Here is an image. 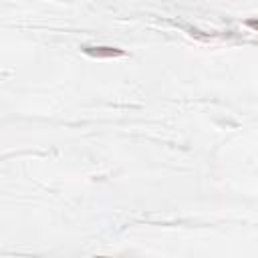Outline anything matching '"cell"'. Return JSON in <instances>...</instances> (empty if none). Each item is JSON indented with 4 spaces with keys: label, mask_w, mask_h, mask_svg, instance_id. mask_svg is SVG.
<instances>
[{
    "label": "cell",
    "mask_w": 258,
    "mask_h": 258,
    "mask_svg": "<svg viewBox=\"0 0 258 258\" xmlns=\"http://www.w3.org/2000/svg\"><path fill=\"white\" fill-rule=\"evenodd\" d=\"M85 52L91 54V56H99V58H109V56L123 54L121 48H113V46H85Z\"/></svg>",
    "instance_id": "obj_1"
},
{
    "label": "cell",
    "mask_w": 258,
    "mask_h": 258,
    "mask_svg": "<svg viewBox=\"0 0 258 258\" xmlns=\"http://www.w3.org/2000/svg\"><path fill=\"white\" fill-rule=\"evenodd\" d=\"M246 24H248L250 28H254V30H258V20H256V18H250V20H246Z\"/></svg>",
    "instance_id": "obj_2"
}]
</instances>
